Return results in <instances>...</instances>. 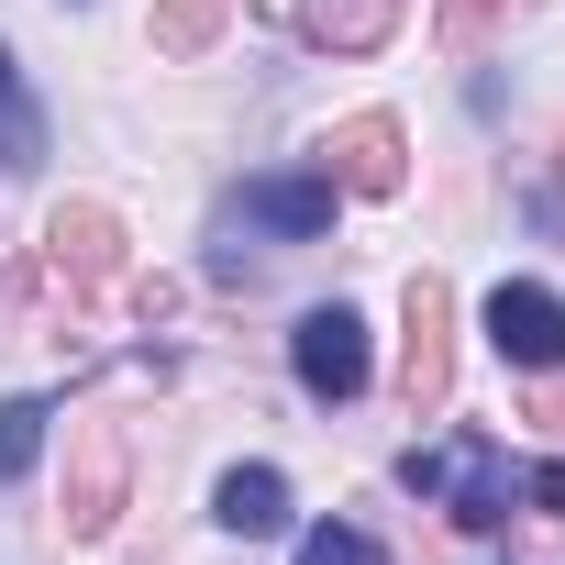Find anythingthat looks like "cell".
I'll use <instances>...</instances> for the list:
<instances>
[{
    "instance_id": "6da1fadb",
    "label": "cell",
    "mask_w": 565,
    "mask_h": 565,
    "mask_svg": "<svg viewBox=\"0 0 565 565\" xmlns=\"http://www.w3.org/2000/svg\"><path fill=\"white\" fill-rule=\"evenodd\" d=\"M399 399H411V422H433L455 399V289L433 266L411 277V300H399Z\"/></svg>"
},
{
    "instance_id": "7a4b0ae2",
    "label": "cell",
    "mask_w": 565,
    "mask_h": 565,
    "mask_svg": "<svg viewBox=\"0 0 565 565\" xmlns=\"http://www.w3.org/2000/svg\"><path fill=\"white\" fill-rule=\"evenodd\" d=\"M399 488H422V499H433V488H455V521H466V532H499V521H510V466H499L477 433H466V444H444V455H433V444H411V455H399Z\"/></svg>"
},
{
    "instance_id": "3957f363",
    "label": "cell",
    "mask_w": 565,
    "mask_h": 565,
    "mask_svg": "<svg viewBox=\"0 0 565 565\" xmlns=\"http://www.w3.org/2000/svg\"><path fill=\"white\" fill-rule=\"evenodd\" d=\"M488 344H499V366H521V377H565V300L532 289V277H510V289L488 300Z\"/></svg>"
},
{
    "instance_id": "277c9868",
    "label": "cell",
    "mask_w": 565,
    "mask_h": 565,
    "mask_svg": "<svg viewBox=\"0 0 565 565\" xmlns=\"http://www.w3.org/2000/svg\"><path fill=\"white\" fill-rule=\"evenodd\" d=\"M322 178H333V189H355V200H399V178H411L399 122H388V111H355V122L322 145Z\"/></svg>"
},
{
    "instance_id": "5b68a950",
    "label": "cell",
    "mask_w": 565,
    "mask_h": 565,
    "mask_svg": "<svg viewBox=\"0 0 565 565\" xmlns=\"http://www.w3.org/2000/svg\"><path fill=\"white\" fill-rule=\"evenodd\" d=\"M289 355H300V388L311 399H355L366 388V322L333 300V311H311L300 333H289Z\"/></svg>"
},
{
    "instance_id": "8992f818",
    "label": "cell",
    "mask_w": 565,
    "mask_h": 565,
    "mask_svg": "<svg viewBox=\"0 0 565 565\" xmlns=\"http://www.w3.org/2000/svg\"><path fill=\"white\" fill-rule=\"evenodd\" d=\"M122 510V422H78V477H67V543H100Z\"/></svg>"
},
{
    "instance_id": "52a82bcc",
    "label": "cell",
    "mask_w": 565,
    "mask_h": 565,
    "mask_svg": "<svg viewBox=\"0 0 565 565\" xmlns=\"http://www.w3.org/2000/svg\"><path fill=\"white\" fill-rule=\"evenodd\" d=\"M45 244H56V266L78 277V289H111V277H122V222H111L100 200H67V211L45 222Z\"/></svg>"
},
{
    "instance_id": "ba28073f",
    "label": "cell",
    "mask_w": 565,
    "mask_h": 565,
    "mask_svg": "<svg viewBox=\"0 0 565 565\" xmlns=\"http://www.w3.org/2000/svg\"><path fill=\"white\" fill-rule=\"evenodd\" d=\"M399 34V0H300V45L322 56H377Z\"/></svg>"
},
{
    "instance_id": "9c48e42d",
    "label": "cell",
    "mask_w": 565,
    "mask_h": 565,
    "mask_svg": "<svg viewBox=\"0 0 565 565\" xmlns=\"http://www.w3.org/2000/svg\"><path fill=\"white\" fill-rule=\"evenodd\" d=\"M244 222L311 244V233H333V178H322V167H311V178H255V189H244Z\"/></svg>"
},
{
    "instance_id": "30bf717a",
    "label": "cell",
    "mask_w": 565,
    "mask_h": 565,
    "mask_svg": "<svg viewBox=\"0 0 565 565\" xmlns=\"http://www.w3.org/2000/svg\"><path fill=\"white\" fill-rule=\"evenodd\" d=\"M211 521L244 532V543H277V532H289V477H277V466H233L222 499H211Z\"/></svg>"
},
{
    "instance_id": "8fae6325",
    "label": "cell",
    "mask_w": 565,
    "mask_h": 565,
    "mask_svg": "<svg viewBox=\"0 0 565 565\" xmlns=\"http://www.w3.org/2000/svg\"><path fill=\"white\" fill-rule=\"evenodd\" d=\"M222 23H233V0H156V56H211Z\"/></svg>"
},
{
    "instance_id": "7c38bea8",
    "label": "cell",
    "mask_w": 565,
    "mask_h": 565,
    "mask_svg": "<svg viewBox=\"0 0 565 565\" xmlns=\"http://www.w3.org/2000/svg\"><path fill=\"white\" fill-rule=\"evenodd\" d=\"M45 422H56L45 399H0V477H23V466L45 455Z\"/></svg>"
},
{
    "instance_id": "4fadbf2b",
    "label": "cell",
    "mask_w": 565,
    "mask_h": 565,
    "mask_svg": "<svg viewBox=\"0 0 565 565\" xmlns=\"http://www.w3.org/2000/svg\"><path fill=\"white\" fill-rule=\"evenodd\" d=\"M300 565H388L355 521H322V532H300Z\"/></svg>"
},
{
    "instance_id": "5bb4252c",
    "label": "cell",
    "mask_w": 565,
    "mask_h": 565,
    "mask_svg": "<svg viewBox=\"0 0 565 565\" xmlns=\"http://www.w3.org/2000/svg\"><path fill=\"white\" fill-rule=\"evenodd\" d=\"M488 23H499V0H455V12H444V56H477Z\"/></svg>"
},
{
    "instance_id": "9a60e30c",
    "label": "cell",
    "mask_w": 565,
    "mask_h": 565,
    "mask_svg": "<svg viewBox=\"0 0 565 565\" xmlns=\"http://www.w3.org/2000/svg\"><path fill=\"white\" fill-rule=\"evenodd\" d=\"M521 499H532L543 521H565V466H532V477H521Z\"/></svg>"
},
{
    "instance_id": "2e32d148",
    "label": "cell",
    "mask_w": 565,
    "mask_h": 565,
    "mask_svg": "<svg viewBox=\"0 0 565 565\" xmlns=\"http://www.w3.org/2000/svg\"><path fill=\"white\" fill-rule=\"evenodd\" d=\"M0 111H12V56H0Z\"/></svg>"
}]
</instances>
